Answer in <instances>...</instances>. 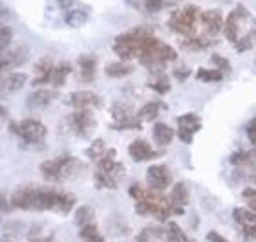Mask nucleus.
Returning <instances> with one entry per match:
<instances>
[{"label": "nucleus", "instance_id": "f257e3e1", "mask_svg": "<svg viewBox=\"0 0 256 242\" xmlns=\"http://www.w3.org/2000/svg\"><path fill=\"white\" fill-rule=\"evenodd\" d=\"M74 194L59 189L37 187V185L22 187L11 196V207L24 211H55L60 215H68L74 209Z\"/></svg>", "mask_w": 256, "mask_h": 242}, {"label": "nucleus", "instance_id": "f03ea898", "mask_svg": "<svg viewBox=\"0 0 256 242\" xmlns=\"http://www.w3.org/2000/svg\"><path fill=\"white\" fill-rule=\"evenodd\" d=\"M154 43L156 37L152 35L150 30H146V28H134V30H128V32L116 37L114 52L118 54V57L121 61L138 59L139 55Z\"/></svg>", "mask_w": 256, "mask_h": 242}, {"label": "nucleus", "instance_id": "7ed1b4c3", "mask_svg": "<svg viewBox=\"0 0 256 242\" xmlns=\"http://www.w3.org/2000/svg\"><path fill=\"white\" fill-rule=\"evenodd\" d=\"M124 176V167L121 161L116 160V151L108 149L99 160L96 161V174L94 182L97 189H118L121 178Z\"/></svg>", "mask_w": 256, "mask_h": 242}, {"label": "nucleus", "instance_id": "20e7f679", "mask_svg": "<svg viewBox=\"0 0 256 242\" xmlns=\"http://www.w3.org/2000/svg\"><path fill=\"white\" fill-rule=\"evenodd\" d=\"M139 63L143 66H146L152 74L154 72H163V68L166 66V63L178 59V52L168 44L161 43L160 39H156L154 44H150L148 48L144 50L143 54L138 57Z\"/></svg>", "mask_w": 256, "mask_h": 242}, {"label": "nucleus", "instance_id": "39448f33", "mask_svg": "<svg viewBox=\"0 0 256 242\" xmlns=\"http://www.w3.org/2000/svg\"><path fill=\"white\" fill-rule=\"evenodd\" d=\"M202 10L198 6H183L180 10L172 11V15L166 21L168 30L182 37H192L196 35V24L200 22Z\"/></svg>", "mask_w": 256, "mask_h": 242}, {"label": "nucleus", "instance_id": "423d86ee", "mask_svg": "<svg viewBox=\"0 0 256 242\" xmlns=\"http://www.w3.org/2000/svg\"><path fill=\"white\" fill-rule=\"evenodd\" d=\"M79 169V160L74 156H59L40 163V174L50 182L66 180Z\"/></svg>", "mask_w": 256, "mask_h": 242}, {"label": "nucleus", "instance_id": "0eeeda50", "mask_svg": "<svg viewBox=\"0 0 256 242\" xmlns=\"http://www.w3.org/2000/svg\"><path fill=\"white\" fill-rule=\"evenodd\" d=\"M10 130L16 138H20L22 141L32 143V145H40L48 136L46 125L37 119H22L16 123H10Z\"/></svg>", "mask_w": 256, "mask_h": 242}, {"label": "nucleus", "instance_id": "6e6552de", "mask_svg": "<svg viewBox=\"0 0 256 242\" xmlns=\"http://www.w3.org/2000/svg\"><path fill=\"white\" fill-rule=\"evenodd\" d=\"M251 19V13H249V10H247L246 6L238 4L234 8V10L230 11L229 15L225 17L224 21V30H222V33H224V37L229 41V43L234 44L238 39H240V30H242V24L246 21H249Z\"/></svg>", "mask_w": 256, "mask_h": 242}, {"label": "nucleus", "instance_id": "1a4fd4ad", "mask_svg": "<svg viewBox=\"0 0 256 242\" xmlns=\"http://www.w3.org/2000/svg\"><path fill=\"white\" fill-rule=\"evenodd\" d=\"M66 123H68L72 132H75L80 138H86V136H90L96 130L97 121L94 118L92 108H79V110H75L74 114H70L66 118Z\"/></svg>", "mask_w": 256, "mask_h": 242}, {"label": "nucleus", "instance_id": "9d476101", "mask_svg": "<svg viewBox=\"0 0 256 242\" xmlns=\"http://www.w3.org/2000/svg\"><path fill=\"white\" fill-rule=\"evenodd\" d=\"M176 121H178V130H176L178 138H180L183 143H187V145L192 143L194 134L202 129V119H200V116L194 112H187V114H183V116H180Z\"/></svg>", "mask_w": 256, "mask_h": 242}, {"label": "nucleus", "instance_id": "9b49d317", "mask_svg": "<svg viewBox=\"0 0 256 242\" xmlns=\"http://www.w3.org/2000/svg\"><path fill=\"white\" fill-rule=\"evenodd\" d=\"M146 183H148L150 189H154L158 193H163L172 183V174L168 171V167L161 165V163L150 165L148 171H146Z\"/></svg>", "mask_w": 256, "mask_h": 242}, {"label": "nucleus", "instance_id": "f8f14e48", "mask_svg": "<svg viewBox=\"0 0 256 242\" xmlns=\"http://www.w3.org/2000/svg\"><path fill=\"white\" fill-rule=\"evenodd\" d=\"M232 218L240 226L246 240H256V213L246 207H236L232 211Z\"/></svg>", "mask_w": 256, "mask_h": 242}, {"label": "nucleus", "instance_id": "ddd939ff", "mask_svg": "<svg viewBox=\"0 0 256 242\" xmlns=\"http://www.w3.org/2000/svg\"><path fill=\"white\" fill-rule=\"evenodd\" d=\"M224 21L225 17L220 10H207L200 13V22H202L203 30L208 37H216L218 33L224 30Z\"/></svg>", "mask_w": 256, "mask_h": 242}, {"label": "nucleus", "instance_id": "4468645a", "mask_svg": "<svg viewBox=\"0 0 256 242\" xmlns=\"http://www.w3.org/2000/svg\"><path fill=\"white\" fill-rule=\"evenodd\" d=\"M66 105L74 108H99L102 105V99L94 92H74L66 97Z\"/></svg>", "mask_w": 256, "mask_h": 242}, {"label": "nucleus", "instance_id": "2eb2a0df", "mask_svg": "<svg viewBox=\"0 0 256 242\" xmlns=\"http://www.w3.org/2000/svg\"><path fill=\"white\" fill-rule=\"evenodd\" d=\"M128 154L132 158L134 161H148V160H154V158L161 156L163 152L161 151H154L152 147H150L148 141L144 140H134L128 147Z\"/></svg>", "mask_w": 256, "mask_h": 242}, {"label": "nucleus", "instance_id": "dca6fc26", "mask_svg": "<svg viewBox=\"0 0 256 242\" xmlns=\"http://www.w3.org/2000/svg\"><path fill=\"white\" fill-rule=\"evenodd\" d=\"M214 44H218V41L208 35H192V37H183L180 41V46L187 52H203Z\"/></svg>", "mask_w": 256, "mask_h": 242}, {"label": "nucleus", "instance_id": "f3484780", "mask_svg": "<svg viewBox=\"0 0 256 242\" xmlns=\"http://www.w3.org/2000/svg\"><path fill=\"white\" fill-rule=\"evenodd\" d=\"M57 97V92L48 90V88H37L33 90L26 99V107L28 108H44L48 107L50 103Z\"/></svg>", "mask_w": 256, "mask_h": 242}, {"label": "nucleus", "instance_id": "a211bd4d", "mask_svg": "<svg viewBox=\"0 0 256 242\" xmlns=\"http://www.w3.org/2000/svg\"><path fill=\"white\" fill-rule=\"evenodd\" d=\"M77 66H79V81L92 83V81L96 79L97 59L94 55H80L79 59H77Z\"/></svg>", "mask_w": 256, "mask_h": 242}, {"label": "nucleus", "instance_id": "6ab92c4d", "mask_svg": "<svg viewBox=\"0 0 256 242\" xmlns=\"http://www.w3.org/2000/svg\"><path fill=\"white\" fill-rule=\"evenodd\" d=\"M168 200H170V204L176 207L178 211H180V215H183L185 213V205L188 204V200H190V194H188V189L185 183H176L174 187H172L170 194H168Z\"/></svg>", "mask_w": 256, "mask_h": 242}, {"label": "nucleus", "instance_id": "aec40b11", "mask_svg": "<svg viewBox=\"0 0 256 242\" xmlns=\"http://www.w3.org/2000/svg\"><path fill=\"white\" fill-rule=\"evenodd\" d=\"M26 74H20V72H16V74H10V76H6L4 79L0 81V94H11V92H18L22 86L26 85Z\"/></svg>", "mask_w": 256, "mask_h": 242}, {"label": "nucleus", "instance_id": "412c9836", "mask_svg": "<svg viewBox=\"0 0 256 242\" xmlns=\"http://www.w3.org/2000/svg\"><path fill=\"white\" fill-rule=\"evenodd\" d=\"M174 129L172 127H168L166 123H161V121H158V123L154 125V129H152V136H154V141L158 147H166L170 145L172 140H174Z\"/></svg>", "mask_w": 256, "mask_h": 242}, {"label": "nucleus", "instance_id": "4be33fe9", "mask_svg": "<svg viewBox=\"0 0 256 242\" xmlns=\"http://www.w3.org/2000/svg\"><path fill=\"white\" fill-rule=\"evenodd\" d=\"M54 63L52 59H40L35 66V79H33V85H48L50 76H52V70H54Z\"/></svg>", "mask_w": 256, "mask_h": 242}, {"label": "nucleus", "instance_id": "5701e85b", "mask_svg": "<svg viewBox=\"0 0 256 242\" xmlns=\"http://www.w3.org/2000/svg\"><path fill=\"white\" fill-rule=\"evenodd\" d=\"M134 72V66L126 61H114V63H108L106 68H104V74L112 79H119V77H126Z\"/></svg>", "mask_w": 256, "mask_h": 242}, {"label": "nucleus", "instance_id": "b1692460", "mask_svg": "<svg viewBox=\"0 0 256 242\" xmlns=\"http://www.w3.org/2000/svg\"><path fill=\"white\" fill-rule=\"evenodd\" d=\"M166 105L161 101H150L146 103V105H143V107L139 108L138 112V118L141 119V121H154V119H158V116H160L161 110H165Z\"/></svg>", "mask_w": 256, "mask_h": 242}, {"label": "nucleus", "instance_id": "393cba45", "mask_svg": "<svg viewBox=\"0 0 256 242\" xmlns=\"http://www.w3.org/2000/svg\"><path fill=\"white\" fill-rule=\"evenodd\" d=\"M70 74H72V65H70V63L62 61L59 65H55L54 70H52V76H50V85H54L55 88H59V86H62L64 83H66Z\"/></svg>", "mask_w": 256, "mask_h": 242}, {"label": "nucleus", "instance_id": "a878e982", "mask_svg": "<svg viewBox=\"0 0 256 242\" xmlns=\"http://www.w3.org/2000/svg\"><path fill=\"white\" fill-rule=\"evenodd\" d=\"M229 163L242 167H256V149L252 151H236L229 156Z\"/></svg>", "mask_w": 256, "mask_h": 242}, {"label": "nucleus", "instance_id": "bb28decb", "mask_svg": "<svg viewBox=\"0 0 256 242\" xmlns=\"http://www.w3.org/2000/svg\"><path fill=\"white\" fill-rule=\"evenodd\" d=\"M152 76L154 77L146 83L148 88L156 90L158 94H166V92H170V81H168V77H166L163 72H154Z\"/></svg>", "mask_w": 256, "mask_h": 242}, {"label": "nucleus", "instance_id": "cd10ccee", "mask_svg": "<svg viewBox=\"0 0 256 242\" xmlns=\"http://www.w3.org/2000/svg\"><path fill=\"white\" fill-rule=\"evenodd\" d=\"M165 237L168 242H196V240H192L190 237H187V233L183 231L176 222H168V224H166Z\"/></svg>", "mask_w": 256, "mask_h": 242}, {"label": "nucleus", "instance_id": "c85d7f7f", "mask_svg": "<svg viewBox=\"0 0 256 242\" xmlns=\"http://www.w3.org/2000/svg\"><path fill=\"white\" fill-rule=\"evenodd\" d=\"M96 222V211L90 205H80L75 211V224L79 227L86 226V224H94Z\"/></svg>", "mask_w": 256, "mask_h": 242}, {"label": "nucleus", "instance_id": "c756f323", "mask_svg": "<svg viewBox=\"0 0 256 242\" xmlns=\"http://www.w3.org/2000/svg\"><path fill=\"white\" fill-rule=\"evenodd\" d=\"M88 22V13L84 10H68L66 11V24L70 28H80Z\"/></svg>", "mask_w": 256, "mask_h": 242}, {"label": "nucleus", "instance_id": "7c9ffc66", "mask_svg": "<svg viewBox=\"0 0 256 242\" xmlns=\"http://www.w3.org/2000/svg\"><path fill=\"white\" fill-rule=\"evenodd\" d=\"M79 237L82 242H104V237H102L101 231L97 229L96 222H94V224H86V226L80 227Z\"/></svg>", "mask_w": 256, "mask_h": 242}, {"label": "nucleus", "instance_id": "2f4dec72", "mask_svg": "<svg viewBox=\"0 0 256 242\" xmlns=\"http://www.w3.org/2000/svg\"><path fill=\"white\" fill-rule=\"evenodd\" d=\"M225 74L224 72H220L218 68H198L196 70V79L203 81V83H220V81H224Z\"/></svg>", "mask_w": 256, "mask_h": 242}, {"label": "nucleus", "instance_id": "473e14b6", "mask_svg": "<svg viewBox=\"0 0 256 242\" xmlns=\"http://www.w3.org/2000/svg\"><path fill=\"white\" fill-rule=\"evenodd\" d=\"M254 43H256V35L252 32H249L246 35H240V39L234 43V48L238 54H244V52H249L254 46Z\"/></svg>", "mask_w": 256, "mask_h": 242}, {"label": "nucleus", "instance_id": "72a5a7b5", "mask_svg": "<svg viewBox=\"0 0 256 242\" xmlns=\"http://www.w3.org/2000/svg\"><path fill=\"white\" fill-rule=\"evenodd\" d=\"M114 130H138L141 129V119L138 118V116H132V118H126V119H121V121H114L112 125H110Z\"/></svg>", "mask_w": 256, "mask_h": 242}, {"label": "nucleus", "instance_id": "f704fd0d", "mask_svg": "<svg viewBox=\"0 0 256 242\" xmlns=\"http://www.w3.org/2000/svg\"><path fill=\"white\" fill-rule=\"evenodd\" d=\"M106 152V145H104V141L102 140H94L92 141V145L88 147V151H86V154H88V158L94 161H97L99 158L102 156Z\"/></svg>", "mask_w": 256, "mask_h": 242}, {"label": "nucleus", "instance_id": "c9c22d12", "mask_svg": "<svg viewBox=\"0 0 256 242\" xmlns=\"http://www.w3.org/2000/svg\"><path fill=\"white\" fill-rule=\"evenodd\" d=\"M165 237V229H161V227H144L143 231L139 233L138 242H148L152 238H161Z\"/></svg>", "mask_w": 256, "mask_h": 242}, {"label": "nucleus", "instance_id": "e433bc0d", "mask_svg": "<svg viewBox=\"0 0 256 242\" xmlns=\"http://www.w3.org/2000/svg\"><path fill=\"white\" fill-rule=\"evenodd\" d=\"M11 41H13V30L10 26H4L0 24V52H4L11 46Z\"/></svg>", "mask_w": 256, "mask_h": 242}, {"label": "nucleus", "instance_id": "4c0bfd02", "mask_svg": "<svg viewBox=\"0 0 256 242\" xmlns=\"http://www.w3.org/2000/svg\"><path fill=\"white\" fill-rule=\"evenodd\" d=\"M210 61H212L214 66H216L220 72H224V74H229V72L232 70V66H230L229 59H227V57H224V55L212 54V55H210Z\"/></svg>", "mask_w": 256, "mask_h": 242}, {"label": "nucleus", "instance_id": "58836bf2", "mask_svg": "<svg viewBox=\"0 0 256 242\" xmlns=\"http://www.w3.org/2000/svg\"><path fill=\"white\" fill-rule=\"evenodd\" d=\"M168 2L166 0H143V10L146 13H158V11L165 10Z\"/></svg>", "mask_w": 256, "mask_h": 242}, {"label": "nucleus", "instance_id": "ea45409f", "mask_svg": "<svg viewBox=\"0 0 256 242\" xmlns=\"http://www.w3.org/2000/svg\"><path fill=\"white\" fill-rule=\"evenodd\" d=\"M242 196H244V198L247 200V204H249V209H251L252 213H256V189L254 187L244 189Z\"/></svg>", "mask_w": 256, "mask_h": 242}, {"label": "nucleus", "instance_id": "a19ab883", "mask_svg": "<svg viewBox=\"0 0 256 242\" xmlns=\"http://www.w3.org/2000/svg\"><path fill=\"white\" fill-rule=\"evenodd\" d=\"M172 76L176 77L178 81H187L188 79V76H190V70H188L187 66H176L174 68V72H172Z\"/></svg>", "mask_w": 256, "mask_h": 242}, {"label": "nucleus", "instance_id": "79ce46f5", "mask_svg": "<svg viewBox=\"0 0 256 242\" xmlns=\"http://www.w3.org/2000/svg\"><path fill=\"white\" fill-rule=\"evenodd\" d=\"M247 136H249V140H251V143L254 145L256 149V118H252L249 123H247Z\"/></svg>", "mask_w": 256, "mask_h": 242}, {"label": "nucleus", "instance_id": "37998d69", "mask_svg": "<svg viewBox=\"0 0 256 242\" xmlns=\"http://www.w3.org/2000/svg\"><path fill=\"white\" fill-rule=\"evenodd\" d=\"M207 240L208 242H229L225 237H222L218 231H208L207 233Z\"/></svg>", "mask_w": 256, "mask_h": 242}, {"label": "nucleus", "instance_id": "c03bdc74", "mask_svg": "<svg viewBox=\"0 0 256 242\" xmlns=\"http://www.w3.org/2000/svg\"><path fill=\"white\" fill-rule=\"evenodd\" d=\"M0 211H4V213H10L11 211V204L8 202L4 193H0Z\"/></svg>", "mask_w": 256, "mask_h": 242}, {"label": "nucleus", "instance_id": "a18cd8bd", "mask_svg": "<svg viewBox=\"0 0 256 242\" xmlns=\"http://www.w3.org/2000/svg\"><path fill=\"white\" fill-rule=\"evenodd\" d=\"M74 2L75 0H57V4L60 6V8H62V10H72V8H74Z\"/></svg>", "mask_w": 256, "mask_h": 242}, {"label": "nucleus", "instance_id": "49530a36", "mask_svg": "<svg viewBox=\"0 0 256 242\" xmlns=\"http://www.w3.org/2000/svg\"><path fill=\"white\" fill-rule=\"evenodd\" d=\"M32 242H54L50 237H40V238H32Z\"/></svg>", "mask_w": 256, "mask_h": 242}, {"label": "nucleus", "instance_id": "de8ad7c7", "mask_svg": "<svg viewBox=\"0 0 256 242\" xmlns=\"http://www.w3.org/2000/svg\"><path fill=\"white\" fill-rule=\"evenodd\" d=\"M4 116H6V108L0 105V118H4Z\"/></svg>", "mask_w": 256, "mask_h": 242}, {"label": "nucleus", "instance_id": "09e8293b", "mask_svg": "<svg viewBox=\"0 0 256 242\" xmlns=\"http://www.w3.org/2000/svg\"><path fill=\"white\" fill-rule=\"evenodd\" d=\"M6 13H8V11H6V8L2 4H0V15H6Z\"/></svg>", "mask_w": 256, "mask_h": 242}, {"label": "nucleus", "instance_id": "8fccbe9b", "mask_svg": "<svg viewBox=\"0 0 256 242\" xmlns=\"http://www.w3.org/2000/svg\"><path fill=\"white\" fill-rule=\"evenodd\" d=\"M251 180H252V183H254V185H256V172L251 176Z\"/></svg>", "mask_w": 256, "mask_h": 242}]
</instances>
